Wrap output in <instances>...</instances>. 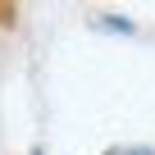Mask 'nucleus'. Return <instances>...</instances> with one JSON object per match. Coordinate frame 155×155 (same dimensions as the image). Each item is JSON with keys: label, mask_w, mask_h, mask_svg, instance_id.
<instances>
[{"label": "nucleus", "mask_w": 155, "mask_h": 155, "mask_svg": "<svg viewBox=\"0 0 155 155\" xmlns=\"http://www.w3.org/2000/svg\"><path fill=\"white\" fill-rule=\"evenodd\" d=\"M32 155H41V150H32Z\"/></svg>", "instance_id": "obj_3"}, {"label": "nucleus", "mask_w": 155, "mask_h": 155, "mask_svg": "<svg viewBox=\"0 0 155 155\" xmlns=\"http://www.w3.org/2000/svg\"><path fill=\"white\" fill-rule=\"evenodd\" d=\"M105 155H150V146H123V150H105Z\"/></svg>", "instance_id": "obj_2"}, {"label": "nucleus", "mask_w": 155, "mask_h": 155, "mask_svg": "<svg viewBox=\"0 0 155 155\" xmlns=\"http://www.w3.org/2000/svg\"><path fill=\"white\" fill-rule=\"evenodd\" d=\"M101 28H119V32H132V23H128V18H101Z\"/></svg>", "instance_id": "obj_1"}]
</instances>
